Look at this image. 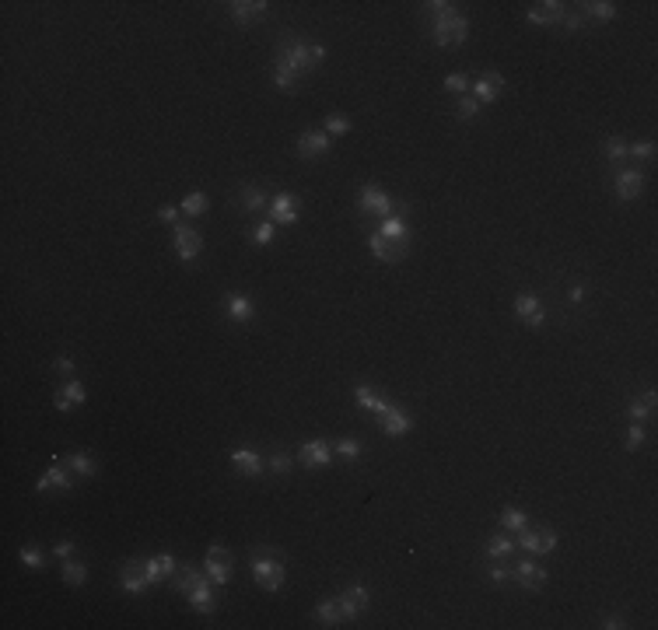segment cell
Here are the masks:
<instances>
[{
  "label": "cell",
  "instance_id": "15",
  "mask_svg": "<svg viewBox=\"0 0 658 630\" xmlns=\"http://www.w3.org/2000/svg\"><path fill=\"white\" fill-rule=\"evenodd\" d=\"M564 11H567V4H561V0H543V4H532L525 18L532 25H561Z\"/></svg>",
  "mask_w": 658,
  "mask_h": 630
},
{
  "label": "cell",
  "instance_id": "12",
  "mask_svg": "<svg viewBox=\"0 0 658 630\" xmlns=\"http://www.w3.org/2000/svg\"><path fill=\"white\" fill-rule=\"evenodd\" d=\"M511 578H515L525 592H540L543 581H547V567H540L536 560H518V564L511 567Z\"/></svg>",
  "mask_w": 658,
  "mask_h": 630
},
{
  "label": "cell",
  "instance_id": "10",
  "mask_svg": "<svg viewBox=\"0 0 658 630\" xmlns=\"http://www.w3.org/2000/svg\"><path fill=\"white\" fill-rule=\"evenodd\" d=\"M322 154H329V133L326 130H305L298 137V158L312 161V158H322Z\"/></svg>",
  "mask_w": 658,
  "mask_h": 630
},
{
  "label": "cell",
  "instance_id": "52",
  "mask_svg": "<svg viewBox=\"0 0 658 630\" xmlns=\"http://www.w3.org/2000/svg\"><path fill=\"white\" fill-rule=\"evenodd\" d=\"M602 627H606V630H620V627H627V624H623V617H602Z\"/></svg>",
  "mask_w": 658,
  "mask_h": 630
},
{
  "label": "cell",
  "instance_id": "43",
  "mask_svg": "<svg viewBox=\"0 0 658 630\" xmlns=\"http://www.w3.org/2000/svg\"><path fill=\"white\" fill-rule=\"evenodd\" d=\"M42 550H35V546H21V564L28 567V571H39L42 567Z\"/></svg>",
  "mask_w": 658,
  "mask_h": 630
},
{
  "label": "cell",
  "instance_id": "30",
  "mask_svg": "<svg viewBox=\"0 0 658 630\" xmlns=\"http://www.w3.org/2000/svg\"><path fill=\"white\" fill-rule=\"evenodd\" d=\"M627 414H630V420H634V424H645V420L655 414V393H645L641 400H634V403L627 407Z\"/></svg>",
  "mask_w": 658,
  "mask_h": 630
},
{
  "label": "cell",
  "instance_id": "14",
  "mask_svg": "<svg viewBox=\"0 0 658 630\" xmlns=\"http://www.w3.org/2000/svg\"><path fill=\"white\" fill-rule=\"evenodd\" d=\"M267 7H270L267 0H231V4H228L231 18H235L238 25H245V28H249V25H256V21L267 14Z\"/></svg>",
  "mask_w": 658,
  "mask_h": 630
},
{
  "label": "cell",
  "instance_id": "6",
  "mask_svg": "<svg viewBox=\"0 0 658 630\" xmlns=\"http://www.w3.org/2000/svg\"><path fill=\"white\" fill-rule=\"evenodd\" d=\"M203 567H207V578L214 585H228L231 581V553L224 546H210L207 557H203Z\"/></svg>",
  "mask_w": 658,
  "mask_h": 630
},
{
  "label": "cell",
  "instance_id": "31",
  "mask_svg": "<svg viewBox=\"0 0 658 630\" xmlns=\"http://www.w3.org/2000/svg\"><path fill=\"white\" fill-rule=\"evenodd\" d=\"M501 525H504V532L518 536V532L529 525V515H525L522 508H504V512H501Z\"/></svg>",
  "mask_w": 658,
  "mask_h": 630
},
{
  "label": "cell",
  "instance_id": "36",
  "mask_svg": "<svg viewBox=\"0 0 658 630\" xmlns=\"http://www.w3.org/2000/svg\"><path fill=\"white\" fill-rule=\"evenodd\" d=\"M85 578H88V567L81 560H63V581L67 585H85Z\"/></svg>",
  "mask_w": 658,
  "mask_h": 630
},
{
  "label": "cell",
  "instance_id": "44",
  "mask_svg": "<svg viewBox=\"0 0 658 630\" xmlns=\"http://www.w3.org/2000/svg\"><path fill=\"white\" fill-rule=\"evenodd\" d=\"M456 112H459V119H473V116L480 112V102H476L473 95H463V99H459V105H456Z\"/></svg>",
  "mask_w": 658,
  "mask_h": 630
},
{
  "label": "cell",
  "instance_id": "9",
  "mask_svg": "<svg viewBox=\"0 0 658 630\" xmlns=\"http://www.w3.org/2000/svg\"><path fill=\"white\" fill-rule=\"evenodd\" d=\"M518 543H522L529 553H554V550H557V532H554V529H532V525H525V529L518 532Z\"/></svg>",
  "mask_w": 658,
  "mask_h": 630
},
{
  "label": "cell",
  "instance_id": "45",
  "mask_svg": "<svg viewBox=\"0 0 658 630\" xmlns=\"http://www.w3.org/2000/svg\"><path fill=\"white\" fill-rule=\"evenodd\" d=\"M490 581H494V585H508V581H511V567H508L504 560H497V564L490 567Z\"/></svg>",
  "mask_w": 658,
  "mask_h": 630
},
{
  "label": "cell",
  "instance_id": "22",
  "mask_svg": "<svg viewBox=\"0 0 658 630\" xmlns=\"http://www.w3.org/2000/svg\"><path fill=\"white\" fill-rule=\"evenodd\" d=\"M515 315H518L522 322H529V326H543V319H547V312H543V305H540L536 295H518V298H515Z\"/></svg>",
  "mask_w": 658,
  "mask_h": 630
},
{
  "label": "cell",
  "instance_id": "53",
  "mask_svg": "<svg viewBox=\"0 0 658 630\" xmlns=\"http://www.w3.org/2000/svg\"><path fill=\"white\" fill-rule=\"evenodd\" d=\"M53 553H56L60 560H67V557L74 553V543H56V550H53Z\"/></svg>",
  "mask_w": 658,
  "mask_h": 630
},
{
  "label": "cell",
  "instance_id": "28",
  "mask_svg": "<svg viewBox=\"0 0 658 630\" xmlns=\"http://www.w3.org/2000/svg\"><path fill=\"white\" fill-rule=\"evenodd\" d=\"M511 550H515L511 532H501V536H494V539L487 543V557H490V560H508V557H511Z\"/></svg>",
  "mask_w": 658,
  "mask_h": 630
},
{
  "label": "cell",
  "instance_id": "42",
  "mask_svg": "<svg viewBox=\"0 0 658 630\" xmlns=\"http://www.w3.org/2000/svg\"><path fill=\"white\" fill-rule=\"evenodd\" d=\"M274 235H277V224H274V221H263V224L252 231V242H256V245H270Z\"/></svg>",
  "mask_w": 658,
  "mask_h": 630
},
{
  "label": "cell",
  "instance_id": "7",
  "mask_svg": "<svg viewBox=\"0 0 658 630\" xmlns=\"http://www.w3.org/2000/svg\"><path fill=\"white\" fill-rule=\"evenodd\" d=\"M172 242H176V252H179L183 263H193V259L200 256V249H203L200 231L189 228V224H176V228H172Z\"/></svg>",
  "mask_w": 658,
  "mask_h": 630
},
{
  "label": "cell",
  "instance_id": "20",
  "mask_svg": "<svg viewBox=\"0 0 658 630\" xmlns=\"http://www.w3.org/2000/svg\"><path fill=\"white\" fill-rule=\"evenodd\" d=\"M169 574H176V557H172V553H158V557H147V560H144V578H147V585H154V581H162V578H169Z\"/></svg>",
  "mask_w": 658,
  "mask_h": 630
},
{
  "label": "cell",
  "instance_id": "50",
  "mask_svg": "<svg viewBox=\"0 0 658 630\" xmlns=\"http://www.w3.org/2000/svg\"><path fill=\"white\" fill-rule=\"evenodd\" d=\"M53 371H60V375H71V371H74V361H71V357L63 354V357H56V361H53Z\"/></svg>",
  "mask_w": 658,
  "mask_h": 630
},
{
  "label": "cell",
  "instance_id": "13",
  "mask_svg": "<svg viewBox=\"0 0 658 630\" xmlns=\"http://www.w3.org/2000/svg\"><path fill=\"white\" fill-rule=\"evenodd\" d=\"M336 603H340V610H343V620H354V617H361V613L368 610V588H365V585H347V588L336 595Z\"/></svg>",
  "mask_w": 658,
  "mask_h": 630
},
{
  "label": "cell",
  "instance_id": "25",
  "mask_svg": "<svg viewBox=\"0 0 658 630\" xmlns=\"http://www.w3.org/2000/svg\"><path fill=\"white\" fill-rule=\"evenodd\" d=\"M228 459H231V466H235L238 473H245V476H260V473H263V459H260L252 448H235Z\"/></svg>",
  "mask_w": 658,
  "mask_h": 630
},
{
  "label": "cell",
  "instance_id": "26",
  "mask_svg": "<svg viewBox=\"0 0 658 630\" xmlns=\"http://www.w3.org/2000/svg\"><path fill=\"white\" fill-rule=\"evenodd\" d=\"M354 400H358V407H365V410H372V414H385V410H389V400H385L378 389H372V385H358V389H354Z\"/></svg>",
  "mask_w": 658,
  "mask_h": 630
},
{
  "label": "cell",
  "instance_id": "54",
  "mask_svg": "<svg viewBox=\"0 0 658 630\" xmlns=\"http://www.w3.org/2000/svg\"><path fill=\"white\" fill-rule=\"evenodd\" d=\"M567 298H571V302H574V305H578V302H585V284H574V288H571V295H567Z\"/></svg>",
  "mask_w": 658,
  "mask_h": 630
},
{
  "label": "cell",
  "instance_id": "27",
  "mask_svg": "<svg viewBox=\"0 0 658 630\" xmlns=\"http://www.w3.org/2000/svg\"><path fill=\"white\" fill-rule=\"evenodd\" d=\"M224 302H228V315H231V322H249L252 312H256L252 302H249L245 295H228Z\"/></svg>",
  "mask_w": 658,
  "mask_h": 630
},
{
  "label": "cell",
  "instance_id": "5",
  "mask_svg": "<svg viewBox=\"0 0 658 630\" xmlns=\"http://www.w3.org/2000/svg\"><path fill=\"white\" fill-rule=\"evenodd\" d=\"M368 245H372L375 259H382V263H399V259H406V252H410V235H406V238H382L375 231V235L368 238Z\"/></svg>",
  "mask_w": 658,
  "mask_h": 630
},
{
  "label": "cell",
  "instance_id": "16",
  "mask_svg": "<svg viewBox=\"0 0 658 630\" xmlns=\"http://www.w3.org/2000/svg\"><path fill=\"white\" fill-rule=\"evenodd\" d=\"M74 487V476L60 466V459H53V466L39 476V483H35V490H71Z\"/></svg>",
  "mask_w": 658,
  "mask_h": 630
},
{
  "label": "cell",
  "instance_id": "23",
  "mask_svg": "<svg viewBox=\"0 0 658 630\" xmlns=\"http://www.w3.org/2000/svg\"><path fill=\"white\" fill-rule=\"evenodd\" d=\"M641 190H645V175H641L638 168L616 172V197H620V200H634Z\"/></svg>",
  "mask_w": 658,
  "mask_h": 630
},
{
  "label": "cell",
  "instance_id": "17",
  "mask_svg": "<svg viewBox=\"0 0 658 630\" xmlns=\"http://www.w3.org/2000/svg\"><path fill=\"white\" fill-rule=\"evenodd\" d=\"M270 221L274 224H294L298 221V197L294 193H277L270 200Z\"/></svg>",
  "mask_w": 658,
  "mask_h": 630
},
{
  "label": "cell",
  "instance_id": "24",
  "mask_svg": "<svg viewBox=\"0 0 658 630\" xmlns=\"http://www.w3.org/2000/svg\"><path fill=\"white\" fill-rule=\"evenodd\" d=\"M85 396H88V393H85V385H81L78 378H71V382H67V389H60V393L53 396V407H56L60 414H67V410L81 407V403H85Z\"/></svg>",
  "mask_w": 658,
  "mask_h": 630
},
{
  "label": "cell",
  "instance_id": "39",
  "mask_svg": "<svg viewBox=\"0 0 658 630\" xmlns=\"http://www.w3.org/2000/svg\"><path fill=\"white\" fill-rule=\"evenodd\" d=\"M347 130H351V119H347V116H340V112L326 116V133H329V137H343Z\"/></svg>",
  "mask_w": 658,
  "mask_h": 630
},
{
  "label": "cell",
  "instance_id": "8",
  "mask_svg": "<svg viewBox=\"0 0 658 630\" xmlns=\"http://www.w3.org/2000/svg\"><path fill=\"white\" fill-rule=\"evenodd\" d=\"M358 210L372 214V217H392V197L378 186H365L361 197H358Z\"/></svg>",
  "mask_w": 658,
  "mask_h": 630
},
{
  "label": "cell",
  "instance_id": "11",
  "mask_svg": "<svg viewBox=\"0 0 658 630\" xmlns=\"http://www.w3.org/2000/svg\"><path fill=\"white\" fill-rule=\"evenodd\" d=\"M333 455H336V452H333V445H329V441H322V438L305 441V445H301V452H298V459H301V466H305V469L329 466V459H333Z\"/></svg>",
  "mask_w": 658,
  "mask_h": 630
},
{
  "label": "cell",
  "instance_id": "51",
  "mask_svg": "<svg viewBox=\"0 0 658 630\" xmlns=\"http://www.w3.org/2000/svg\"><path fill=\"white\" fill-rule=\"evenodd\" d=\"M158 217H162L165 224H172V228H176V221H179V210H176V207H162V210H158Z\"/></svg>",
  "mask_w": 658,
  "mask_h": 630
},
{
  "label": "cell",
  "instance_id": "40",
  "mask_svg": "<svg viewBox=\"0 0 658 630\" xmlns=\"http://www.w3.org/2000/svg\"><path fill=\"white\" fill-rule=\"evenodd\" d=\"M627 158L648 161V158H655V144H652V140H638V144H627Z\"/></svg>",
  "mask_w": 658,
  "mask_h": 630
},
{
  "label": "cell",
  "instance_id": "37",
  "mask_svg": "<svg viewBox=\"0 0 658 630\" xmlns=\"http://www.w3.org/2000/svg\"><path fill=\"white\" fill-rule=\"evenodd\" d=\"M333 452H336L340 459H347V462H354V459L361 455V441H358V438H340V441L333 445Z\"/></svg>",
  "mask_w": 658,
  "mask_h": 630
},
{
  "label": "cell",
  "instance_id": "29",
  "mask_svg": "<svg viewBox=\"0 0 658 630\" xmlns=\"http://www.w3.org/2000/svg\"><path fill=\"white\" fill-rule=\"evenodd\" d=\"M315 617H319L326 627H340V624H343V610H340L336 599H322V603L315 606Z\"/></svg>",
  "mask_w": 658,
  "mask_h": 630
},
{
  "label": "cell",
  "instance_id": "2",
  "mask_svg": "<svg viewBox=\"0 0 658 630\" xmlns=\"http://www.w3.org/2000/svg\"><path fill=\"white\" fill-rule=\"evenodd\" d=\"M179 592H186L189 606L196 610V613H203V617H210L214 613V606H217V599H214V581L207 578V571H196V567H183L179 574H176V581H172Z\"/></svg>",
  "mask_w": 658,
  "mask_h": 630
},
{
  "label": "cell",
  "instance_id": "4",
  "mask_svg": "<svg viewBox=\"0 0 658 630\" xmlns=\"http://www.w3.org/2000/svg\"><path fill=\"white\" fill-rule=\"evenodd\" d=\"M274 63H284L287 70H294L298 78H305V74L315 67V56H312V46L294 42V39H284L281 49H277V56H274Z\"/></svg>",
  "mask_w": 658,
  "mask_h": 630
},
{
  "label": "cell",
  "instance_id": "32",
  "mask_svg": "<svg viewBox=\"0 0 658 630\" xmlns=\"http://www.w3.org/2000/svg\"><path fill=\"white\" fill-rule=\"evenodd\" d=\"M242 207L249 210V214H256V210L270 207V197H267L260 186H245V190H242Z\"/></svg>",
  "mask_w": 658,
  "mask_h": 630
},
{
  "label": "cell",
  "instance_id": "34",
  "mask_svg": "<svg viewBox=\"0 0 658 630\" xmlns=\"http://www.w3.org/2000/svg\"><path fill=\"white\" fill-rule=\"evenodd\" d=\"M378 235H382V238H406L410 231H406V221H403V217H382Z\"/></svg>",
  "mask_w": 658,
  "mask_h": 630
},
{
  "label": "cell",
  "instance_id": "35",
  "mask_svg": "<svg viewBox=\"0 0 658 630\" xmlns=\"http://www.w3.org/2000/svg\"><path fill=\"white\" fill-rule=\"evenodd\" d=\"M71 469L78 473V480H88V476H95V462L88 452H74L71 455Z\"/></svg>",
  "mask_w": 658,
  "mask_h": 630
},
{
  "label": "cell",
  "instance_id": "21",
  "mask_svg": "<svg viewBox=\"0 0 658 630\" xmlns=\"http://www.w3.org/2000/svg\"><path fill=\"white\" fill-rule=\"evenodd\" d=\"M119 585H123L130 595H140V592L147 588V578H144V560H130V564H123V571H119Z\"/></svg>",
  "mask_w": 658,
  "mask_h": 630
},
{
  "label": "cell",
  "instance_id": "3",
  "mask_svg": "<svg viewBox=\"0 0 658 630\" xmlns=\"http://www.w3.org/2000/svg\"><path fill=\"white\" fill-rule=\"evenodd\" d=\"M252 578L263 592H277L284 585V567L281 560L270 553V550H256L252 553Z\"/></svg>",
  "mask_w": 658,
  "mask_h": 630
},
{
  "label": "cell",
  "instance_id": "48",
  "mask_svg": "<svg viewBox=\"0 0 658 630\" xmlns=\"http://www.w3.org/2000/svg\"><path fill=\"white\" fill-rule=\"evenodd\" d=\"M561 25H564L567 32H578V28L585 25V14H578V11H564V18H561Z\"/></svg>",
  "mask_w": 658,
  "mask_h": 630
},
{
  "label": "cell",
  "instance_id": "46",
  "mask_svg": "<svg viewBox=\"0 0 658 630\" xmlns=\"http://www.w3.org/2000/svg\"><path fill=\"white\" fill-rule=\"evenodd\" d=\"M641 445H645V427H641V424H630V431H627V448L638 452Z\"/></svg>",
  "mask_w": 658,
  "mask_h": 630
},
{
  "label": "cell",
  "instance_id": "47",
  "mask_svg": "<svg viewBox=\"0 0 658 630\" xmlns=\"http://www.w3.org/2000/svg\"><path fill=\"white\" fill-rule=\"evenodd\" d=\"M445 88H449V92H459V95H463V92L470 88V78H466V74H449V78H445Z\"/></svg>",
  "mask_w": 658,
  "mask_h": 630
},
{
  "label": "cell",
  "instance_id": "38",
  "mask_svg": "<svg viewBox=\"0 0 658 630\" xmlns=\"http://www.w3.org/2000/svg\"><path fill=\"white\" fill-rule=\"evenodd\" d=\"M602 154H606L609 161H623V158H627V140H620V137H609V140L602 144Z\"/></svg>",
  "mask_w": 658,
  "mask_h": 630
},
{
  "label": "cell",
  "instance_id": "1",
  "mask_svg": "<svg viewBox=\"0 0 658 630\" xmlns=\"http://www.w3.org/2000/svg\"><path fill=\"white\" fill-rule=\"evenodd\" d=\"M431 14H434V46L449 49V46H463L466 35H470V21L456 11V4L449 0H431L424 4Z\"/></svg>",
  "mask_w": 658,
  "mask_h": 630
},
{
  "label": "cell",
  "instance_id": "33",
  "mask_svg": "<svg viewBox=\"0 0 658 630\" xmlns=\"http://www.w3.org/2000/svg\"><path fill=\"white\" fill-rule=\"evenodd\" d=\"M585 18L613 21V18H616V4H609V0H592V4H585Z\"/></svg>",
  "mask_w": 658,
  "mask_h": 630
},
{
  "label": "cell",
  "instance_id": "19",
  "mask_svg": "<svg viewBox=\"0 0 658 630\" xmlns=\"http://www.w3.org/2000/svg\"><path fill=\"white\" fill-rule=\"evenodd\" d=\"M378 420H382V431H385L389 438H403V434L410 431V414L399 410L396 403H389V410L378 414Z\"/></svg>",
  "mask_w": 658,
  "mask_h": 630
},
{
  "label": "cell",
  "instance_id": "18",
  "mask_svg": "<svg viewBox=\"0 0 658 630\" xmlns=\"http://www.w3.org/2000/svg\"><path fill=\"white\" fill-rule=\"evenodd\" d=\"M501 88H504V78H501V74H480L476 85H473V99L480 105H490V102H497Z\"/></svg>",
  "mask_w": 658,
  "mask_h": 630
},
{
  "label": "cell",
  "instance_id": "49",
  "mask_svg": "<svg viewBox=\"0 0 658 630\" xmlns=\"http://www.w3.org/2000/svg\"><path fill=\"white\" fill-rule=\"evenodd\" d=\"M291 462H294V459H291L287 452H277V455L270 459V469H274V473H281V476H284V473L291 469Z\"/></svg>",
  "mask_w": 658,
  "mask_h": 630
},
{
  "label": "cell",
  "instance_id": "41",
  "mask_svg": "<svg viewBox=\"0 0 658 630\" xmlns=\"http://www.w3.org/2000/svg\"><path fill=\"white\" fill-rule=\"evenodd\" d=\"M203 210H207V197H203V193H186V197H183V214L196 217V214H203Z\"/></svg>",
  "mask_w": 658,
  "mask_h": 630
}]
</instances>
